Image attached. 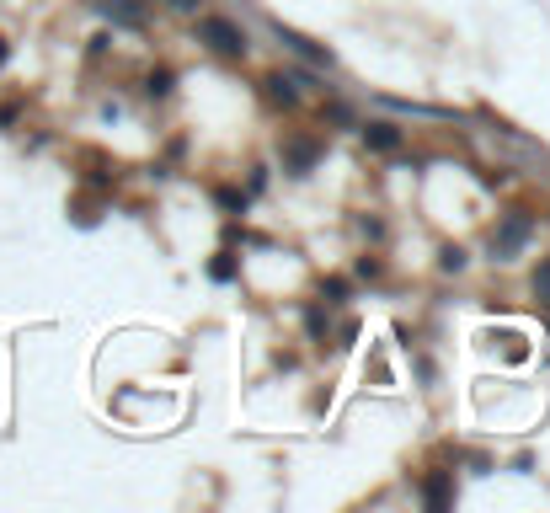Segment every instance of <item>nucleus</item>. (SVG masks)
Listing matches in <instances>:
<instances>
[{
    "instance_id": "obj_11",
    "label": "nucleus",
    "mask_w": 550,
    "mask_h": 513,
    "mask_svg": "<svg viewBox=\"0 0 550 513\" xmlns=\"http://www.w3.org/2000/svg\"><path fill=\"white\" fill-rule=\"evenodd\" d=\"M444 268H449V273L465 268V252H460V246H449V252H444Z\"/></svg>"
},
{
    "instance_id": "obj_9",
    "label": "nucleus",
    "mask_w": 550,
    "mask_h": 513,
    "mask_svg": "<svg viewBox=\"0 0 550 513\" xmlns=\"http://www.w3.org/2000/svg\"><path fill=\"white\" fill-rule=\"evenodd\" d=\"M267 86H273V97H278V102H294V81H284V75H273Z\"/></svg>"
},
{
    "instance_id": "obj_4",
    "label": "nucleus",
    "mask_w": 550,
    "mask_h": 513,
    "mask_svg": "<svg viewBox=\"0 0 550 513\" xmlns=\"http://www.w3.org/2000/svg\"><path fill=\"white\" fill-rule=\"evenodd\" d=\"M316 155H321V145H316V139H289V145H284V161H289V171H310V166H316Z\"/></svg>"
},
{
    "instance_id": "obj_1",
    "label": "nucleus",
    "mask_w": 550,
    "mask_h": 513,
    "mask_svg": "<svg viewBox=\"0 0 550 513\" xmlns=\"http://www.w3.org/2000/svg\"><path fill=\"white\" fill-rule=\"evenodd\" d=\"M529 236H534V220H529V214H524V209H518V214H508V220L497 225V236H492V257H497V262L518 257V252L529 246Z\"/></svg>"
},
{
    "instance_id": "obj_3",
    "label": "nucleus",
    "mask_w": 550,
    "mask_h": 513,
    "mask_svg": "<svg viewBox=\"0 0 550 513\" xmlns=\"http://www.w3.org/2000/svg\"><path fill=\"white\" fill-rule=\"evenodd\" d=\"M97 11L113 27H145V6L139 0H97Z\"/></svg>"
},
{
    "instance_id": "obj_8",
    "label": "nucleus",
    "mask_w": 550,
    "mask_h": 513,
    "mask_svg": "<svg viewBox=\"0 0 550 513\" xmlns=\"http://www.w3.org/2000/svg\"><path fill=\"white\" fill-rule=\"evenodd\" d=\"M534 294L550 305V262H540V268H534Z\"/></svg>"
},
{
    "instance_id": "obj_7",
    "label": "nucleus",
    "mask_w": 550,
    "mask_h": 513,
    "mask_svg": "<svg viewBox=\"0 0 550 513\" xmlns=\"http://www.w3.org/2000/svg\"><path fill=\"white\" fill-rule=\"evenodd\" d=\"M422 492H428V508H449V481L444 476H428V487H422Z\"/></svg>"
},
{
    "instance_id": "obj_6",
    "label": "nucleus",
    "mask_w": 550,
    "mask_h": 513,
    "mask_svg": "<svg viewBox=\"0 0 550 513\" xmlns=\"http://www.w3.org/2000/svg\"><path fill=\"white\" fill-rule=\"evenodd\" d=\"M278 38H284V43H289V49H294V54H305V59H316V65H332V54H326V49H316V43H305L300 33H284V27H278Z\"/></svg>"
},
{
    "instance_id": "obj_5",
    "label": "nucleus",
    "mask_w": 550,
    "mask_h": 513,
    "mask_svg": "<svg viewBox=\"0 0 550 513\" xmlns=\"http://www.w3.org/2000/svg\"><path fill=\"white\" fill-rule=\"evenodd\" d=\"M364 139H369L374 150H396V145H401V129H396V123H369Z\"/></svg>"
},
{
    "instance_id": "obj_10",
    "label": "nucleus",
    "mask_w": 550,
    "mask_h": 513,
    "mask_svg": "<svg viewBox=\"0 0 550 513\" xmlns=\"http://www.w3.org/2000/svg\"><path fill=\"white\" fill-rule=\"evenodd\" d=\"M171 91V70H161V75H150V97H166Z\"/></svg>"
},
{
    "instance_id": "obj_2",
    "label": "nucleus",
    "mask_w": 550,
    "mask_h": 513,
    "mask_svg": "<svg viewBox=\"0 0 550 513\" xmlns=\"http://www.w3.org/2000/svg\"><path fill=\"white\" fill-rule=\"evenodd\" d=\"M203 43H209V49H219V54H230V59H241L246 54V33L235 22H225V17H203Z\"/></svg>"
},
{
    "instance_id": "obj_12",
    "label": "nucleus",
    "mask_w": 550,
    "mask_h": 513,
    "mask_svg": "<svg viewBox=\"0 0 550 513\" xmlns=\"http://www.w3.org/2000/svg\"><path fill=\"white\" fill-rule=\"evenodd\" d=\"M171 6H177V11H193V6H198V0H171Z\"/></svg>"
}]
</instances>
